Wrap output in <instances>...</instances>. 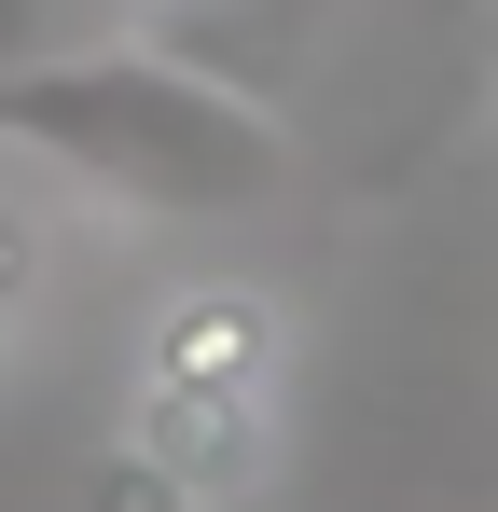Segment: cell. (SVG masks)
I'll return each mask as SVG.
<instances>
[{
    "label": "cell",
    "instance_id": "6da1fadb",
    "mask_svg": "<svg viewBox=\"0 0 498 512\" xmlns=\"http://www.w3.org/2000/svg\"><path fill=\"white\" fill-rule=\"evenodd\" d=\"M0 153L125 222H249L291 180V125L166 28H83L0 56Z\"/></svg>",
    "mask_w": 498,
    "mask_h": 512
},
{
    "label": "cell",
    "instance_id": "3957f363",
    "mask_svg": "<svg viewBox=\"0 0 498 512\" xmlns=\"http://www.w3.org/2000/svg\"><path fill=\"white\" fill-rule=\"evenodd\" d=\"M83 512H208V499H194V471H166L139 429H111L83 457Z\"/></svg>",
    "mask_w": 498,
    "mask_h": 512
},
{
    "label": "cell",
    "instance_id": "52a82bcc",
    "mask_svg": "<svg viewBox=\"0 0 498 512\" xmlns=\"http://www.w3.org/2000/svg\"><path fill=\"white\" fill-rule=\"evenodd\" d=\"M485 167H498V125H485Z\"/></svg>",
    "mask_w": 498,
    "mask_h": 512
},
{
    "label": "cell",
    "instance_id": "8992f818",
    "mask_svg": "<svg viewBox=\"0 0 498 512\" xmlns=\"http://www.w3.org/2000/svg\"><path fill=\"white\" fill-rule=\"evenodd\" d=\"M14 333H28V319H14V305H0V374H14Z\"/></svg>",
    "mask_w": 498,
    "mask_h": 512
},
{
    "label": "cell",
    "instance_id": "277c9868",
    "mask_svg": "<svg viewBox=\"0 0 498 512\" xmlns=\"http://www.w3.org/2000/svg\"><path fill=\"white\" fill-rule=\"evenodd\" d=\"M111 0H0V56H42V42H83Z\"/></svg>",
    "mask_w": 498,
    "mask_h": 512
},
{
    "label": "cell",
    "instance_id": "7a4b0ae2",
    "mask_svg": "<svg viewBox=\"0 0 498 512\" xmlns=\"http://www.w3.org/2000/svg\"><path fill=\"white\" fill-rule=\"evenodd\" d=\"M277 374H291V333H277V305L249 291V277H194V291H166L153 333H139V443H153L166 471H194V499L222 512L277 457Z\"/></svg>",
    "mask_w": 498,
    "mask_h": 512
},
{
    "label": "cell",
    "instance_id": "5b68a950",
    "mask_svg": "<svg viewBox=\"0 0 498 512\" xmlns=\"http://www.w3.org/2000/svg\"><path fill=\"white\" fill-rule=\"evenodd\" d=\"M111 14H153L166 42H180V28H208V14H236V0H111Z\"/></svg>",
    "mask_w": 498,
    "mask_h": 512
}]
</instances>
